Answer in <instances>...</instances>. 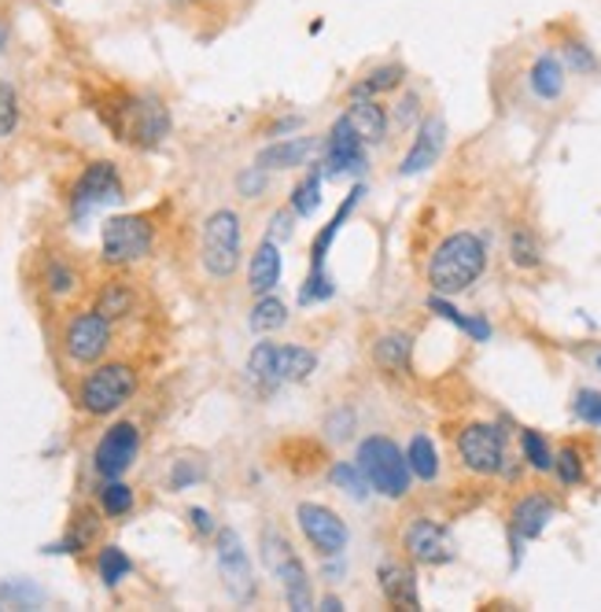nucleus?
I'll use <instances>...</instances> for the list:
<instances>
[{
    "label": "nucleus",
    "mask_w": 601,
    "mask_h": 612,
    "mask_svg": "<svg viewBox=\"0 0 601 612\" xmlns=\"http://www.w3.org/2000/svg\"><path fill=\"white\" fill-rule=\"evenodd\" d=\"M129 572H134V561L126 557V550H118V546H101V553H96V576H101L104 587H118Z\"/></svg>",
    "instance_id": "7c9ffc66"
},
{
    "label": "nucleus",
    "mask_w": 601,
    "mask_h": 612,
    "mask_svg": "<svg viewBox=\"0 0 601 612\" xmlns=\"http://www.w3.org/2000/svg\"><path fill=\"white\" fill-rule=\"evenodd\" d=\"M4 49H8V23L0 19V52H4Z\"/></svg>",
    "instance_id": "5fc2aeb1"
},
{
    "label": "nucleus",
    "mask_w": 601,
    "mask_h": 612,
    "mask_svg": "<svg viewBox=\"0 0 601 612\" xmlns=\"http://www.w3.org/2000/svg\"><path fill=\"white\" fill-rule=\"evenodd\" d=\"M321 609H325V612H340V609H344V601L329 594V598H321Z\"/></svg>",
    "instance_id": "864d4df0"
},
{
    "label": "nucleus",
    "mask_w": 601,
    "mask_h": 612,
    "mask_svg": "<svg viewBox=\"0 0 601 612\" xmlns=\"http://www.w3.org/2000/svg\"><path fill=\"white\" fill-rule=\"evenodd\" d=\"M407 462H410V473L418 479H432L440 476V451H435V443L429 440V435H413L410 446H407Z\"/></svg>",
    "instance_id": "bb28decb"
},
{
    "label": "nucleus",
    "mask_w": 601,
    "mask_h": 612,
    "mask_svg": "<svg viewBox=\"0 0 601 612\" xmlns=\"http://www.w3.org/2000/svg\"><path fill=\"white\" fill-rule=\"evenodd\" d=\"M288 321V306H284L277 295H259V303L251 306V318H247V325L255 333H273V329H281V325Z\"/></svg>",
    "instance_id": "c85d7f7f"
},
{
    "label": "nucleus",
    "mask_w": 601,
    "mask_h": 612,
    "mask_svg": "<svg viewBox=\"0 0 601 612\" xmlns=\"http://www.w3.org/2000/svg\"><path fill=\"white\" fill-rule=\"evenodd\" d=\"M557 56H561L565 71H576V74H598V56H594V49H590L587 41H579V38H565L561 45H557Z\"/></svg>",
    "instance_id": "473e14b6"
},
{
    "label": "nucleus",
    "mask_w": 601,
    "mask_h": 612,
    "mask_svg": "<svg viewBox=\"0 0 601 612\" xmlns=\"http://www.w3.org/2000/svg\"><path fill=\"white\" fill-rule=\"evenodd\" d=\"M236 184H240V192H244L247 200H255V196H259L262 189H266V170H262V167H247V170L236 178Z\"/></svg>",
    "instance_id": "09e8293b"
},
{
    "label": "nucleus",
    "mask_w": 601,
    "mask_h": 612,
    "mask_svg": "<svg viewBox=\"0 0 601 612\" xmlns=\"http://www.w3.org/2000/svg\"><path fill=\"white\" fill-rule=\"evenodd\" d=\"M196 479H203V465H196V462H178V465H173V473H170V487H173V490H184V487H192Z\"/></svg>",
    "instance_id": "de8ad7c7"
},
{
    "label": "nucleus",
    "mask_w": 601,
    "mask_h": 612,
    "mask_svg": "<svg viewBox=\"0 0 601 612\" xmlns=\"http://www.w3.org/2000/svg\"><path fill=\"white\" fill-rule=\"evenodd\" d=\"M410 355H413V340L407 333H388L373 344V362L391 377L410 373Z\"/></svg>",
    "instance_id": "393cba45"
},
{
    "label": "nucleus",
    "mask_w": 601,
    "mask_h": 612,
    "mask_svg": "<svg viewBox=\"0 0 601 612\" xmlns=\"http://www.w3.org/2000/svg\"><path fill=\"white\" fill-rule=\"evenodd\" d=\"M553 513L557 506L546 495H539V490H531V495H524L513 502V509H509V531L517 535L520 542H531V539H539V535L550 528V520H553Z\"/></svg>",
    "instance_id": "a211bd4d"
},
{
    "label": "nucleus",
    "mask_w": 601,
    "mask_h": 612,
    "mask_svg": "<svg viewBox=\"0 0 601 612\" xmlns=\"http://www.w3.org/2000/svg\"><path fill=\"white\" fill-rule=\"evenodd\" d=\"M402 546H407V557L413 564H429V568L451 564L457 557L454 535L432 517H413L407 524V531H402Z\"/></svg>",
    "instance_id": "4468645a"
},
{
    "label": "nucleus",
    "mask_w": 601,
    "mask_h": 612,
    "mask_svg": "<svg viewBox=\"0 0 601 612\" xmlns=\"http://www.w3.org/2000/svg\"><path fill=\"white\" fill-rule=\"evenodd\" d=\"M598 369H601V355H598Z\"/></svg>",
    "instance_id": "6e6d98bb"
},
{
    "label": "nucleus",
    "mask_w": 601,
    "mask_h": 612,
    "mask_svg": "<svg viewBox=\"0 0 601 612\" xmlns=\"http://www.w3.org/2000/svg\"><path fill=\"white\" fill-rule=\"evenodd\" d=\"M137 454H140L137 424L134 421H118V424H112V429L101 435V443H96L93 468H96V476H101V479L126 476L129 465L137 462Z\"/></svg>",
    "instance_id": "2eb2a0df"
},
{
    "label": "nucleus",
    "mask_w": 601,
    "mask_h": 612,
    "mask_svg": "<svg viewBox=\"0 0 601 612\" xmlns=\"http://www.w3.org/2000/svg\"><path fill=\"white\" fill-rule=\"evenodd\" d=\"M402 78H407V67L402 63H380L366 74V82L358 85V93H369V96H380V93H396Z\"/></svg>",
    "instance_id": "e433bc0d"
},
{
    "label": "nucleus",
    "mask_w": 601,
    "mask_h": 612,
    "mask_svg": "<svg viewBox=\"0 0 601 612\" xmlns=\"http://www.w3.org/2000/svg\"><path fill=\"white\" fill-rule=\"evenodd\" d=\"M553 473L561 479L565 487H576L587 479V462H583V451L576 443H565L561 451L553 454Z\"/></svg>",
    "instance_id": "2f4dec72"
},
{
    "label": "nucleus",
    "mask_w": 601,
    "mask_h": 612,
    "mask_svg": "<svg viewBox=\"0 0 601 612\" xmlns=\"http://www.w3.org/2000/svg\"><path fill=\"white\" fill-rule=\"evenodd\" d=\"M281 284V244L262 240L255 255L247 258V292L251 295H270Z\"/></svg>",
    "instance_id": "5701e85b"
},
{
    "label": "nucleus",
    "mask_w": 601,
    "mask_h": 612,
    "mask_svg": "<svg viewBox=\"0 0 601 612\" xmlns=\"http://www.w3.org/2000/svg\"><path fill=\"white\" fill-rule=\"evenodd\" d=\"M19 126V96L12 89V82L0 78V140H8Z\"/></svg>",
    "instance_id": "a19ab883"
},
{
    "label": "nucleus",
    "mask_w": 601,
    "mask_h": 612,
    "mask_svg": "<svg viewBox=\"0 0 601 612\" xmlns=\"http://www.w3.org/2000/svg\"><path fill=\"white\" fill-rule=\"evenodd\" d=\"M347 572L344 564H325V576H329V583H340V576Z\"/></svg>",
    "instance_id": "603ef678"
},
{
    "label": "nucleus",
    "mask_w": 601,
    "mask_h": 612,
    "mask_svg": "<svg viewBox=\"0 0 601 612\" xmlns=\"http://www.w3.org/2000/svg\"><path fill=\"white\" fill-rule=\"evenodd\" d=\"M366 196V184H355L351 192H347V200L340 203V211L333 214V222L321 229L318 236H314V247H310V270H325V255H329L333 240L340 236V229L347 225V218H351V211L358 207V200Z\"/></svg>",
    "instance_id": "b1692460"
},
{
    "label": "nucleus",
    "mask_w": 601,
    "mask_h": 612,
    "mask_svg": "<svg viewBox=\"0 0 601 612\" xmlns=\"http://www.w3.org/2000/svg\"><path fill=\"white\" fill-rule=\"evenodd\" d=\"M112 126L118 137L129 140V145L156 148L159 140L170 134V115L156 96H137V101H126L118 107V118Z\"/></svg>",
    "instance_id": "9d476101"
},
{
    "label": "nucleus",
    "mask_w": 601,
    "mask_h": 612,
    "mask_svg": "<svg viewBox=\"0 0 601 612\" xmlns=\"http://www.w3.org/2000/svg\"><path fill=\"white\" fill-rule=\"evenodd\" d=\"M0 598L8 601V605H19V609H27V605H38L41 598V590L38 587H30V583H0Z\"/></svg>",
    "instance_id": "c03bdc74"
},
{
    "label": "nucleus",
    "mask_w": 601,
    "mask_h": 612,
    "mask_svg": "<svg viewBox=\"0 0 601 612\" xmlns=\"http://www.w3.org/2000/svg\"><path fill=\"white\" fill-rule=\"evenodd\" d=\"M325 173L340 178V173H362L366 170V140L355 134V126L347 123V115H340L325 137Z\"/></svg>",
    "instance_id": "dca6fc26"
},
{
    "label": "nucleus",
    "mask_w": 601,
    "mask_h": 612,
    "mask_svg": "<svg viewBox=\"0 0 601 612\" xmlns=\"http://www.w3.org/2000/svg\"><path fill=\"white\" fill-rule=\"evenodd\" d=\"M399 129H410L413 123L421 118V96L418 93H402V101L396 104V112H391Z\"/></svg>",
    "instance_id": "49530a36"
},
{
    "label": "nucleus",
    "mask_w": 601,
    "mask_h": 612,
    "mask_svg": "<svg viewBox=\"0 0 601 612\" xmlns=\"http://www.w3.org/2000/svg\"><path fill=\"white\" fill-rule=\"evenodd\" d=\"M347 123L355 126V134L366 140V145H384L388 140V129H391V118L384 107L377 104V96L369 93H351V104H347Z\"/></svg>",
    "instance_id": "6ab92c4d"
},
{
    "label": "nucleus",
    "mask_w": 601,
    "mask_h": 612,
    "mask_svg": "<svg viewBox=\"0 0 601 612\" xmlns=\"http://www.w3.org/2000/svg\"><path fill=\"white\" fill-rule=\"evenodd\" d=\"M565 82H568V71H565V63L557 52H539V56L531 60V67H528V89L535 101H542V104H553V101H561L565 96Z\"/></svg>",
    "instance_id": "412c9836"
},
{
    "label": "nucleus",
    "mask_w": 601,
    "mask_h": 612,
    "mask_svg": "<svg viewBox=\"0 0 601 612\" xmlns=\"http://www.w3.org/2000/svg\"><path fill=\"white\" fill-rule=\"evenodd\" d=\"M355 465L362 468L366 484L384 498H407L410 495V462L407 454L399 451V443H391L388 435H369L358 446Z\"/></svg>",
    "instance_id": "f03ea898"
},
{
    "label": "nucleus",
    "mask_w": 601,
    "mask_h": 612,
    "mask_svg": "<svg viewBox=\"0 0 601 612\" xmlns=\"http://www.w3.org/2000/svg\"><path fill=\"white\" fill-rule=\"evenodd\" d=\"M314 369H318V355L310 347H281V344H259L247 355V373L262 384H303Z\"/></svg>",
    "instance_id": "39448f33"
},
{
    "label": "nucleus",
    "mask_w": 601,
    "mask_h": 612,
    "mask_svg": "<svg viewBox=\"0 0 601 612\" xmlns=\"http://www.w3.org/2000/svg\"><path fill=\"white\" fill-rule=\"evenodd\" d=\"M572 413L590 429H601V391L594 388H583L576 391V402H572Z\"/></svg>",
    "instance_id": "79ce46f5"
},
{
    "label": "nucleus",
    "mask_w": 601,
    "mask_h": 612,
    "mask_svg": "<svg viewBox=\"0 0 601 612\" xmlns=\"http://www.w3.org/2000/svg\"><path fill=\"white\" fill-rule=\"evenodd\" d=\"M78 270L71 266V262H63V258H49V266H45V288L49 295H56V299H67V295L78 292Z\"/></svg>",
    "instance_id": "c9c22d12"
},
{
    "label": "nucleus",
    "mask_w": 601,
    "mask_h": 612,
    "mask_svg": "<svg viewBox=\"0 0 601 612\" xmlns=\"http://www.w3.org/2000/svg\"><path fill=\"white\" fill-rule=\"evenodd\" d=\"M240 255H244V233H240V218L236 211H214L203 222V270L211 273L214 281H229L240 266Z\"/></svg>",
    "instance_id": "423d86ee"
},
{
    "label": "nucleus",
    "mask_w": 601,
    "mask_h": 612,
    "mask_svg": "<svg viewBox=\"0 0 601 612\" xmlns=\"http://www.w3.org/2000/svg\"><path fill=\"white\" fill-rule=\"evenodd\" d=\"M134 487L123 484V476H115V479H104V487H101V509L107 513V517H126V513H134Z\"/></svg>",
    "instance_id": "72a5a7b5"
},
{
    "label": "nucleus",
    "mask_w": 601,
    "mask_h": 612,
    "mask_svg": "<svg viewBox=\"0 0 601 612\" xmlns=\"http://www.w3.org/2000/svg\"><path fill=\"white\" fill-rule=\"evenodd\" d=\"M189 524H192V531L196 535H214L218 531V524H214V517L207 509H200V506H192L189 509Z\"/></svg>",
    "instance_id": "3c124183"
},
{
    "label": "nucleus",
    "mask_w": 601,
    "mask_h": 612,
    "mask_svg": "<svg viewBox=\"0 0 601 612\" xmlns=\"http://www.w3.org/2000/svg\"><path fill=\"white\" fill-rule=\"evenodd\" d=\"M321 178H325V170L314 167L307 178H303L292 189V211L299 214V218H314V214H318V207H321Z\"/></svg>",
    "instance_id": "c756f323"
},
{
    "label": "nucleus",
    "mask_w": 601,
    "mask_h": 612,
    "mask_svg": "<svg viewBox=\"0 0 601 612\" xmlns=\"http://www.w3.org/2000/svg\"><path fill=\"white\" fill-rule=\"evenodd\" d=\"M318 151V137H284L273 140L255 156V167L262 170H295L307 167V159Z\"/></svg>",
    "instance_id": "4be33fe9"
},
{
    "label": "nucleus",
    "mask_w": 601,
    "mask_h": 612,
    "mask_svg": "<svg viewBox=\"0 0 601 612\" xmlns=\"http://www.w3.org/2000/svg\"><path fill=\"white\" fill-rule=\"evenodd\" d=\"M443 148H446V123H443V115H424L421 126H418V137H413L410 151L399 162V173H402V178L424 173L429 167H435V162H440Z\"/></svg>",
    "instance_id": "f3484780"
},
{
    "label": "nucleus",
    "mask_w": 601,
    "mask_h": 612,
    "mask_svg": "<svg viewBox=\"0 0 601 612\" xmlns=\"http://www.w3.org/2000/svg\"><path fill=\"white\" fill-rule=\"evenodd\" d=\"M487 270V244L476 233H451L440 240L429 258V284L435 295H457L484 277Z\"/></svg>",
    "instance_id": "f257e3e1"
},
{
    "label": "nucleus",
    "mask_w": 601,
    "mask_h": 612,
    "mask_svg": "<svg viewBox=\"0 0 601 612\" xmlns=\"http://www.w3.org/2000/svg\"><path fill=\"white\" fill-rule=\"evenodd\" d=\"M429 310L440 314V318H446L451 325H457V329L468 333V336H473V340H479V344L491 340V325H487L484 318H465L462 310H454V306L446 303V295H432V299H429Z\"/></svg>",
    "instance_id": "cd10ccee"
},
{
    "label": "nucleus",
    "mask_w": 601,
    "mask_h": 612,
    "mask_svg": "<svg viewBox=\"0 0 601 612\" xmlns=\"http://www.w3.org/2000/svg\"><path fill=\"white\" fill-rule=\"evenodd\" d=\"M329 479H333V487H344L347 495L362 502L369 495V484H366V476H362V468H358L355 462H336L329 468Z\"/></svg>",
    "instance_id": "ea45409f"
},
{
    "label": "nucleus",
    "mask_w": 601,
    "mask_h": 612,
    "mask_svg": "<svg viewBox=\"0 0 601 612\" xmlns=\"http://www.w3.org/2000/svg\"><path fill=\"white\" fill-rule=\"evenodd\" d=\"M112 321L101 310H74L67 325H63V355L74 366H96L101 358L112 351Z\"/></svg>",
    "instance_id": "6e6552de"
},
{
    "label": "nucleus",
    "mask_w": 601,
    "mask_h": 612,
    "mask_svg": "<svg viewBox=\"0 0 601 612\" xmlns=\"http://www.w3.org/2000/svg\"><path fill=\"white\" fill-rule=\"evenodd\" d=\"M295 218H299V214H295L292 207H288V211H284V207H281V211H273L270 229H266V240H273V244H281V240H292V233H295Z\"/></svg>",
    "instance_id": "a18cd8bd"
},
{
    "label": "nucleus",
    "mask_w": 601,
    "mask_h": 612,
    "mask_svg": "<svg viewBox=\"0 0 601 612\" xmlns=\"http://www.w3.org/2000/svg\"><path fill=\"white\" fill-rule=\"evenodd\" d=\"M457 457H462V465L468 473L476 476H498L502 468H506V432L498 429V424H465L462 432H457Z\"/></svg>",
    "instance_id": "1a4fd4ad"
},
{
    "label": "nucleus",
    "mask_w": 601,
    "mask_h": 612,
    "mask_svg": "<svg viewBox=\"0 0 601 612\" xmlns=\"http://www.w3.org/2000/svg\"><path fill=\"white\" fill-rule=\"evenodd\" d=\"M333 277L325 270H310V277L307 284H303V292H299V303L303 306H310V303H325V299H333Z\"/></svg>",
    "instance_id": "37998d69"
},
{
    "label": "nucleus",
    "mask_w": 601,
    "mask_h": 612,
    "mask_svg": "<svg viewBox=\"0 0 601 612\" xmlns=\"http://www.w3.org/2000/svg\"><path fill=\"white\" fill-rule=\"evenodd\" d=\"M262 561H266L270 572L277 576L284 601H288L295 612L314 609V587H310L307 564L299 561V553L292 550V542L284 539L281 531H273V528L262 531Z\"/></svg>",
    "instance_id": "20e7f679"
},
{
    "label": "nucleus",
    "mask_w": 601,
    "mask_h": 612,
    "mask_svg": "<svg viewBox=\"0 0 601 612\" xmlns=\"http://www.w3.org/2000/svg\"><path fill=\"white\" fill-rule=\"evenodd\" d=\"M218 542V572H222V583L233 601H251L255 598V568H251V557L244 550V539H240L236 528H218L214 531Z\"/></svg>",
    "instance_id": "f8f14e48"
},
{
    "label": "nucleus",
    "mask_w": 601,
    "mask_h": 612,
    "mask_svg": "<svg viewBox=\"0 0 601 612\" xmlns=\"http://www.w3.org/2000/svg\"><path fill=\"white\" fill-rule=\"evenodd\" d=\"M520 451H524V457H528V465L535 468V473H550V468H553L550 443H546L535 429H524L520 432Z\"/></svg>",
    "instance_id": "58836bf2"
},
{
    "label": "nucleus",
    "mask_w": 601,
    "mask_h": 612,
    "mask_svg": "<svg viewBox=\"0 0 601 612\" xmlns=\"http://www.w3.org/2000/svg\"><path fill=\"white\" fill-rule=\"evenodd\" d=\"M118 200H123V178H118L115 162H107V159L89 162L71 189V211L78 218L101 211V207H112Z\"/></svg>",
    "instance_id": "9b49d317"
},
{
    "label": "nucleus",
    "mask_w": 601,
    "mask_h": 612,
    "mask_svg": "<svg viewBox=\"0 0 601 612\" xmlns=\"http://www.w3.org/2000/svg\"><path fill=\"white\" fill-rule=\"evenodd\" d=\"M134 288H129L126 281H107L101 292H96V306L93 310H101L107 321H115V318H126L129 310H134Z\"/></svg>",
    "instance_id": "a878e982"
},
{
    "label": "nucleus",
    "mask_w": 601,
    "mask_h": 612,
    "mask_svg": "<svg viewBox=\"0 0 601 612\" xmlns=\"http://www.w3.org/2000/svg\"><path fill=\"white\" fill-rule=\"evenodd\" d=\"M377 583H380V594L391 609H421V598H418V576H413L410 564L402 561H384L377 568Z\"/></svg>",
    "instance_id": "aec40b11"
},
{
    "label": "nucleus",
    "mask_w": 601,
    "mask_h": 612,
    "mask_svg": "<svg viewBox=\"0 0 601 612\" xmlns=\"http://www.w3.org/2000/svg\"><path fill=\"white\" fill-rule=\"evenodd\" d=\"M509 258L517 262L520 270H535L542 262V247L531 229H513L509 233Z\"/></svg>",
    "instance_id": "4c0bfd02"
},
{
    "label": "nucleus",
    "mask_w": 601,
    "mask_h": 612,
    "mask_svg": "<svg viewBox=\"0 0 601 612\" xmlns=\"http://www.w3.org/2000/svg\"><path fill=\"white\" fill-rule=\"evenodd\" d=\"M96 531H101L96 513H78V517H74V528L67 531V539H63L60 546H52V553H82L85 546L96 539Z\"/></svg>",
    "instance_id": "f704fd0d"
},
{
    "label": "nucleus",
    "mask_w": 601,
    "mask_h": 612,
    "mask_svg": "<svg viewBox=\"0 0 601 612\" xmlns=\"http://www.w3.org/2000/svg\"><path fill=\"white\" fill-rule=\"evenodd\" d=\"M295 520H299V531L307 535V542L321 557H344L347 542H351V531H347V524L329 506H321V502H299L295 506Z\"/></svg>",
    "instance_id": "ddd939ff"
},
{
    "label": "nucleus",
    "mask_w": 601,
    "mask_h": 612,
    "mask_svg": "<svg viewBox=\"0 0 601 612\" xmlns=\"http://www.w3.org/2000/svg\"><path fill=\"white\" fill-rule=\"evenodd\" d=\"M137 391V369L129 362H96L78 384V407L89 418L118 413Z\"/></svg>",
    "instance_id": "7ed1b4c3"
},
{
    "label": "nucleus",
    "mask_w": 601,
    "mask_h": 612,
    "mask_svg": "<svg viewBox=\"0 0 601 612\" xmlns=\"http://www.w3.org/2000/svg\"><path fill=\"white\" fill-rule=\"evenodd\" d=\"M325 429H329L333 440H347V435L355 432V413H351V410H336Z\"/></svg>",
    "instance_id": "8fccbe9b"
},
{
    "label": "nucleus",
    "mask_w": 601,
    "mask_h": 612,
    "mask_svg": "<svg viewBox=\"0 0 601 612\" xmlns=\"http://www.w3.org/2000/svg\"><path fill=\"white\" fill-rule=\"evenodd\" d=\"M151 244H156V229H151L145 214H115L104 222L101 255L107 266H115V270L134 266V262L151 255Z\"/></svg>",
    "instance_id": "0eeeda50"
}]
</instances>
